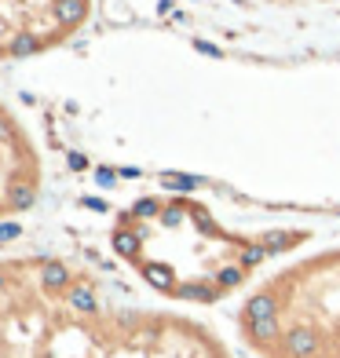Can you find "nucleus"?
<instances>
[{"mask_svg": "<svg viewBox=\"0 0 340 358\" xmlns=\"http://www.w3.org/2000/svg\"><path fill=\"white\" fill-rule=\"evenodd\" d=\"M0 358H234L180 311L118 303L88 267L48 252L0 256Z\"/></svg>", "mask_w": 340, "mask_h": 358, "instance_id": "nucleus-1", "label": "nucleus"}, {"mask_svg": "<svg viewBox=\"0 0 340 358\" xmlns=\"http://www.w3.org/2000/svg\"><path fill=\"white\" fill-rule=\"evenodd\" d=\"M304 238V231L282 227L238 231L187 194H157L128 205L113 220L110 245L157 296L216 303Z\"/></svg>", "mask_w": 340, "mask_h": 358, "instance_id": "nucleus-2", "label": "nucleus"}, {"mask_svg": "<svg viewBox=\"0 0 340 358\" xmlns=\"http://www.w3.org/2000/svg\"><path fill=\"white\" fill-rule=\"evenodd\" d=\"M238 336L256 358H340V249L264 278L238 311Z\"/></svg>", "mask_w": 340, "mask_h": 358, "instance_id": "nucleus-3", "label": "nucleus"}, {"mask_svg": "<svg viewBox=\"0 0 340 358\" xmlns=\"http://www.w3.org/2000/svg\"><path fill=\"white\" fill-rule=\"evenodd\" d=\"M92 0H0V59L52 52L85 26Z\"/></svg>", "mask_w": 340, "mask_h": 358, "instance_id": "nucleus-4", "label": "nucleus"}, {"mask_svg": "<svg viewBox=\"0 0 340 358\" xmlns=\"http://www.w3.org/2000/svg\"><path fill=\"white\" fill-rule=\"evenodd\" d=\"M44 169L34 139L0 103V223L29 213L41 198Z\"/></svg>", "mask_w": 340, "mask_h": 358, "instance_id": "nucleus-5", "label": "nucleus"}]
</instances>
